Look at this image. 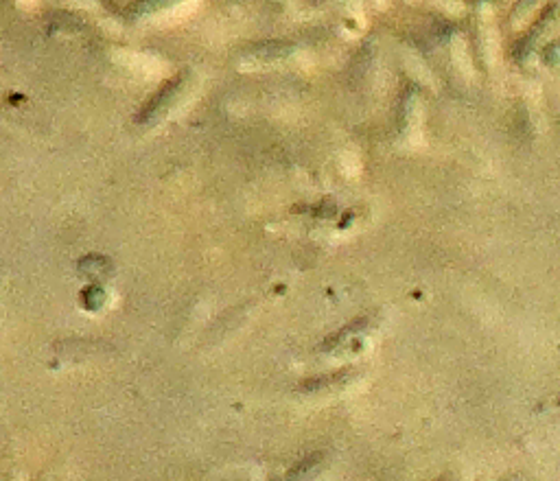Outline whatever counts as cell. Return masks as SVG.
<instances>
[{
  "mask_svg": "<svg viewBox=\"0 0 560 481\" xmlns=\"http://www.w3.org/2000/svg\"><path fill=\"white\" fill-rule=\"evenodd\" d=\"M558 27H560V3H550L543 9V14L536 18L530 31H525L523 40L517 44L515 60L519 64H525L532 55L545 49V44L550 42V38L556 33Z\"/></svg>",
  "mask_w": 560,
  "mask_h": 481,
  "instance_id": "cell-1",
  "label": "cell"
},
{
  "mask_svg": "<svg viewBox=\"0 0 560 481\" xmlns=\"http://www.w3.org/2000/svg\"><path fill=\"white\" fill-rule=\"evenodd\" d=\"M493 11H490V5H484L477 0L475 14H473V51L477 62L484 70H490L495 66L497 60V31L493 25Z\"/></svg>",
  "mask_w": 560,
  "mask_h": 481,
  "instance_id": "cell-2",
  "label": "cell"
},
{
  "mask_svg": "<svg viewBox=\"0 0 560 481\" xmlns=\"http://www.w3.org/2000/svg\"><path fill=\"white\" fill-rule=\"evenodd\" d=\"M423 119H425V101L416 88L405 92L401 105V136L405 143L416 145L423 136Z\"/></svg>",
  "mask_w": 560,
  "mask_h": 481,
  "instance_id": "cell-3",
  "label": "cell"
},
{
  "mask_svg": "<svg viewBox=\"0 0 560 481\" xmlns=\"http://www.w3.org/2000/svg\"><path fill=\"white\" fill-rule=\"evenodd\" d=\"M184 88H186V75H180L173 81H169V84L162 90H158L156 97L145 105V110L140 112V123H154V121L165 119L173 105L178 103V99L182 97Z\"/></svg>",
  "mask_w": 560,
  "mask_h": 481,
  "instance_id": "cell-4",
  "label": "cell"
},
{
  "mask_svg": "<svg viewBox=\"0 0 560 481\" xmlns=\"http://www.w3.org/2000/svg\"><path fill=\"white\" fill-rule=\"evenodd\" d=\"M539 3L541 0H515V5H512L508 16V27L521 29L525 25V20L534 14V9L539 7Z\"/></svg>",
  "mask_w": 560,
  "mask_h": 481,
  "instance_id": "cell-5",
  "label": "cell"
},
{
  "mask_svg": "<svg viewBox=\"0 0 560 481\" xmlns=\"http://www.w3.org/2000/svg\"><path fill=\"white\" fill-rule=\"evenodd\" d=\"M175 3H180V0H136L130 11H134V16H147V14H154V11L167 9Z\"/></svg>",
  "mask_w": 560,
  "mask_h": 481,
  "instance_id": "cell-6",
  "label": "cell"
},
{
  "mask_svg": "<svg viewBox=\"0 0 560 481\" xmlns=\"http://www.w3.org/2000/svg\"><path fill=\"white\" fill-rule=\"evenodd\" d=\"M541 57H543V62L550 66V68H560V44L545 46Z\"/></svg>",
  "mask_w": 560,
  "mask_h": 481,
  "instance_id": "cell-7",
  "label": "cell"
},
{
  "mask_svg": "<svg viewBox=\"0 0 560 481\" xmlns=\"http://www.w3.org/2000/svg\"><path fill=\"white\" fill-rule=\"evenodd\" d=\"M372 3H375V7H383L388 0H372Z\"/></svg>",
  "mask_w": 560,
  "mask_h": 481,
  "instance_id": "cell-8",
  "label": "cell"
},
{
  "mask_svg": "<svg viewBox=\"0 0 560 481\" xmlns=\"http://www.w3.org/2000/svg\"><path fill=\"white\" fill-rule=\"evenodd\" d=\"M480 3H484V5H495V3H499V0H480Z\"/></svg>",
  "mask_w": 560,
  "mask_h": 481,
  "instance_id": "cell-9",
  "label": "cell"
},
{
  "mask_svg": "<svg viewBox=\"0 0 560 481\" xmlns=\"http://www.w3.org/2000/svg\"><path fill=\"white\" fill-rule=\"evenodd\" d=\"M510 481H523V479H510Z\"/></svg>",
  "mask_w": 560,
  "mask_h": 481,
  "instance_id": "cell-10",
  "label": "cell"
}]
</instances>
